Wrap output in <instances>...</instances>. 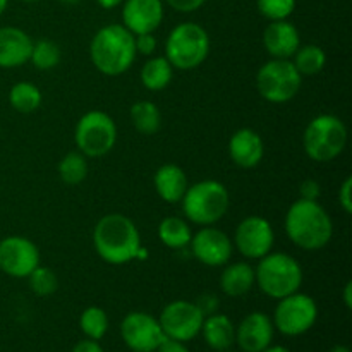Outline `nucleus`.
<instances>
[{"instance_id":"obj_1","label":"nucleus","mask_w":352,"mask_h":352,"mask_svg":"<svg viewBox=\"0 0 352 352\" xmlns=\"http://www.w3.org/2000/svg\"><path fill=\"white\" fill-rule=\"evenodd\" d=\"M96 254L109 265H126L136 260L141 250V236L136 223L122 213H109L93 229Z\"/></svg>"},{"instance_id":"obj_2","label":"nucleus","mask_w":352,"mask_h":352,"mask_svg":"<svg viewBox=\"0 0 352 352\" xmlns=\"http://www.w3.org/2000/svg\"><path fill=\"white\" fill-rule=\"evenodd\" d=\"M289 241L305 251L323 250L332 241L333 222L318 201L301 199L289 206L284 219Z\"/></svg>"},{"instance_id":"obj_3","label":"nucleus","mask_w":352,"mask_h":352,"mask_svg":"<svg viewBox=\"0 0 352 352\" xmlns=\"http://www.w3.org/2000/svg\"><path fill=\"white\" fill-rule=\"evenodd\" d=\"M134 34L122 24H107L100 28L89 43V58L102 74L120 76L136 60Z\"/></svg>"},{"instance_id":"obj_4","label":"nucleus","mask_w":352,"mask_h":352,"mask_svg":"<svg viewBox=\"0 0 352 352\" xmlns=\"http://www.w3.org/2000/svg\"><path fill=\"white\" fill-rule=\"evenodd\" d=\"M181 205L188 222L199 227L215 226L229 212V189L213 179L199 181L186 189Z\"/></svg>"},{"instance_id":"obj_5","label":"nucleus","mask_w":352,"mask_h":352,"mask_svg":"<svg viewBox=\"0 0 352 352\" xmlns=\"http://www.w3.org/2000/svg\"><path fill=\"white\" fill-rule=\"evenodd\" d=\"M302 268L296 258L287 253H268L258 260L254 280L258 289L270 299L285 298L298 292L302 285Z\"/></svg>"},{"instance_id":"obj_6","label":"nucleus","mask_w":352,"mask_h":352,"mask_svg":"<svg viewBox=\"0 0 352 352\" xmlns=\"http://www.w3.org/2000/svg\"><path fill=\"white\" fill-rule=\"evenodd\" d=\"M347 127L340 117L333 113H320L313 117L302 133L305 153L318 164L336 160L347 146Z\"/></svg>"},{"instance_id":"obj_7","label":"nucleus","mask_w":352,"mask_h":352,"mask_svg":"<svg viewBox=\"0 0 352 352\" xmlns=\"http://www.w3.org/2000/svg\"><path fill=\"white\" fill-rule=\"evenodd\" d=\"M210 54V36L198 23H181L165 40V58L177 71H195Z\"/></svg>"},{"instance_id":"obj_8","label":"nucleus","mask_w":352,"mask_h":352,"mask_svg":"<svg viewBox=\"0 0 352 352\" xmlns=\"http://www.w3.org/2000/svg\"><path fill=\"white\" fill-rule=\"evenodd\" d=\"M302 76L291 58H270L256 72V89L270 103H287L301 89Z\"/></svg>"},{"instance_id":"obj_9","label":"nucleus","mask_w":352,"mask_h":352,"mask_svg":"<svg viewBox=\"0 0 352 352\" xmlns=\"http://www.w3.org/2000/svg\"><path fill=\"white\" fill-rule=\"evenodd\" d=\"M74 141L85 157H105L117 143L116 120L102 110H89L76 124Z\"/></svg>"},{"instance_id":"obj_10","label":"nucleus","mask_w":352,"mask_h":352,"mask_svg":"<svg viewBox=\"0 0 352 352\" xmlns=\"http://www.w3.org/2000/svg\"><path fill=\"white\" fill-rule=\"evenodd\" d=\"M318 320V305L311 296L294 292L278 299L274 311L275 330L285 337H299L309 332Z\"/></svg>"},{"instance_id":"obj_11","label":"nucleus","mask_w":352,"mask_h":352,"mask_svg":"<svg viewBox=\"0 0 352 352\" xmlns=\"http://www.w3.org/2000/svg\"><path fill=\"white\" fill-rule=\"evenodd\" d=\"M203 320H205V315L196 302L177 299V301L168 302L162 309L158 323L167 339L191 342L201 332Z\"/></svg>"},{"instance_id":"obj_12","label":"nucleus","mask_w":352,"mask_h":352,"mask_svg":"<svg viewBox=\"0 0 352 352\" xmlns=\"http://www.w3.org/2000/svg\"><path fill=\"white\" fill-rule=\"evenodd\" d=\"M234 248L248 260H260L274 250L275 232L265 217L250 215L236 227L232 239Z\"/></svg>"},{"instance_id":"obj_13","label":"nucleus","mask_w":352,"mask_h":352,"mask_svg":"<svg viewBox=\"0 0 352 352\" xmlns=\"http://www.w3.org/2000/svg\"><path fill=\"white\" fill-rule=\"evenodd\" d=\"M120 336L133 352H155L165 339L158 318L144 311L127 313L120 323Z\"/></svg>"},{"instance_id":"obj_14","label":"nucleus","mask_w":352,"mask_h":352,"mask_svg":"<svg viewBox=\"0 0 352 352\" xmlns=\"http://www.w3.org/2000/svg\"><path fill=\"white\" fill-rule=\"evenodd\" d=\"M40 265L36 244L23 236H9L0 241V272L12 278H28Z\"/></svg>"},{"instance_id":"obj_15","label":"nucleus","mask_w":352,"mask_h":352,"mask_svg":"<svg viewBox=\"0 0 352 352\" xmlns=\"http://www.w3.org/2000/svg\"><path fill=\"white\" fill-rule=\"evenodd\" d=\"M189 248L199 263L212 268L229 263L234 251L232 239L223 230L213 226L201 227L198 232L192 234Z\"/></svg>"},{"instance_id":"obj_16","label":"nucleus","mask_w":352,"mask_h":352,"mask_svg":"<svg viewBox=\"0 0 352 352\" xmlns=\"http://www.w3.org/2000/svg\"><path fill=\"white\" fill-rule=\"evenodd\" d=\"M275 327L263 311H253L244 316L236 327V344L243 352H261L274 342Z\"/></svg>"},{"instance_id":"obj_17","label":"nucleus","mask_w":352,"mask_h":352,"mask_svg":"<svg viewBox=\"0 0 352 352\" xmlns=\"http://www.w3.org/2000/svg\"><path fill=\"white\" fill-rule=\"evenodd\" d=\"M164 0H124L122 26L133 34L155 33L164 21Z\"/></svg>"},{"instance_id":"obj_18","label":"nucleus","mask_w":352,"mask_h":352,"mask_svg":"<svg viewBox=\"0 0 352 352\" xmlns=\"http://www.w3.org/2000/svg\"><path fill=\"white\" fill-rule=\"evenodd\" d=\"M263 47L272 58H292L301 47V34L291 21H270L263 31Z\"/></svg>"},{"instance_id":"obj_19","label":"nucleus","mask_w":352,"mask_h":352,"mask_svg":"<svg viewBox=\"0 0 352 352\" xmlns=\"http://www.w3.org/2000/svg\"><path fill=\"white\" fill-rule=\"evenodd\" d=\"M265 144L260 134L251 127H241L229 140V157L237 167L254 168L261 164Z\"/></svg>"},{"instance_id":"obj_20","label":"nucleus","mask_w":352,"mask_h":352,"mask_svg":"<svg viewBox=\"0 0 352 352\" xmlns=\"http://www.w3.org/2000/svg\"><path fill=\"white\" fill-rule=\"evenodd\" d=\"M33 40L16 26L0 28V69H16L30 62Z\"/></svg>"},{"instance_id":"obj_21","label":"nucleus","mask_w":352,"mask_h":352,"mask_svg":"<svg viewBox=\"0 0 352 352\" xmlns=\"http://www.w3.org/2000/svg\"><path fill=\"white\" fill-rule=\"evenodd\" d=\"M153 186L157 195L165 203L174 205V203H181L186 189L189 188V181L184 168L175 164H165L155 172Z\"/></svg>"},{"instance_id":"obj_22","label":"nucleus","mask_w":352,"mask_h":352,"mask_svg":"<svg viewBox=\"0 0 352 352\" xmlns=\"http://www.w3.org/2000/svg\"><path fill=\"white\" fill-rule=\"evenodd\" d=\"M199 333L205 339L206 346L217 352L230 349L236 344V327H234L232 320L222 313L205 316Z\"/></svg>"},{"instance_id":"obj_23","label":"nucleus","mask_w":352,"mask_h":352,"mask_svg":"<svg viewBox=\"0 0 352 352\" xmlns=\"http://www.w3.org/2000/svg\"><path fill=\"white\" fill-rule=\"evenodd\" d=\"M256 285L254 280V267L248 261L223 265L220 274V289L229 298H243Z\"/></svg>"},{"instance_id":"obj_24","label":"nucleus","mask_w":352,"mask_h":352,"mask_svg":"<svg viewBox=\"0 0 352 352\" xmlns=\"http://www.w3.org/2000/svg\"><path fill=\"white\" fill-rule=\"evenodd\" d=\"M174 78V67L165 57H151L140 71L141 85L150 91H162Z\"/></svg>"},{"instance_id":"obj_25","label":"nucleus","mask_w":352,"mask_h":352,"mask_svg":"<svg viewBox=\"0 0 352 352\" xmlns=\"http://www.w3.org/2000/svg\"><path fill=\"white\" fill-rule=\"evenodd\" d=\"M158 237L170 250H184L191 243L192 230L182 217H165L158 226Z\"/></svg>"},{"instance_id":"obj_26","label":"nucleus","mask_w":352,"mask_h":352,"mask_svg":"<svg viewBox=\"0 0 352 352\" xmlns=\"http://www.w3.org/2000/svg\"><path fill=\"white\" fill-rule=\"evenodd\" d=\"M131 120H133V126L138 133L151 136L162 126L160 109L151 100H140L131 107Z\"/></svg>"},{"instance_id":"obj_27","label":"nucleus","mask_w":352,"mask_h":352,"mask_svg":"<svg viewBox=\"0 0 352 352\" xmlns=\"http://www.w3.org/2000/svg\"><path fill=\"white\" fill-rule=\"evenodd\" d=\"M41 100L43 96H41L40 88L33 82H16L9 91L10 107L19 113L36 112L41 105Z\"/></svg>"},{"instance_id":"obj_28","label":"nucleus","mask_w":352,"mask_h":352,"mask_svg":"<svg viewBox=\"0 0 352 352\" xmlns=\"http://www.w3.org/2000/svg\"><path fill=\"white\" fill-rule=\"evenodd\" d=\"M292 64L301 76H315L325 69L327 54L320 45H302L292 55Z\"/></svg>"},{"instance_id":"obj_29","label":"nucleus","mask_w":352,"mask_h":352,"mask_svg":"<svg viewBox=\"0 0 352 352\" xmlns=\"http://www.w3.org/2000/svg\"><path fill=\"white\" fill-rule=\"evenodd\" d=\"M88 157L81 151H71L58 162V177L69 186H78L88 177Z\"/></svg>"},{"instance_id":"obj_30","label":"nucleus","mask_w":352,"mask_h":352,"mask_svg":"<svg viewBox=\"0 0 352 352\" xmlns=\"http://www.w3.org/2000/svg\"><path fill=\"white\" fill-rule=\"evenodd\" d=\"M79 329L86 339L102 340L109 332V316L100 306H88L79 316Z\"/></svg>"},{"instance_id":"obj_31","label":"nucleus","mask_w":352,"mask_h":352,"mask_svg":"<svg viewBox=\"0 0 352 352\" xmlns=\"http://www.w3.org/2000/svg\"><path fill=\"white\" fill-rule=\"evenodd\" d=\"M62 60V50L55 41L41 38V40L33 41L31 48L30 62L40 71H50L55 69Z\"/></svg>"},{"instance_id":"obj_32","label":"nucleus","mask_w":352,"mask_h":352,"mask_svg":"<svg viewBox=\"0 0 352 352\" xmlns=\"http://www.w3.org/2000/svg\"><path fill=\"white\" fill-rule=\"evenodd\" d=\"M30 280V289L33 294L40 296V298H48V296L55 294L58 289V277L52 268L41 267L38 265L28 277Z\"/></svg>"},{"instance_id":"obj_33","label":"nucleus","mask_w":352,"mask_h":352,"mask_svg":"<svg viewBox=\"0 0 352 352\" xmlns=\"http://www.w3.org/2000/svg\"><path fill=\"white\" fill-rule=\"evenodd\" d=\"M261 16L268 21H284L296 10V0H256Z\"/></svg>"},{"instance_id":"obj_34","label":"nucleus","mask_w":352,"mask_h":352,"mask_svg":"<svg viewBox=\"0 0 352 352\" xmlns=\"http://www.w3.org/2000/svg\"><path fill=\"white\" fill-rule=\"evenodd\" d=\"M134 47H136L138 55H144V57H151L157 52L158 41L153 33H143L134 34Z\"/></svg>"},{"instance_id":"obj_35","label":"nucleus","mask_w":352,"mask_h":352,"mask_svg":"<svg viewBox=\"0 0 352 352\" xmlns=\"http://www.w3.org/2000/svg\"><path fill=\"white\" fill-rule=\"evenodd\" d=\"M339 205L346 215L352 213V177H346L339 188Z\"/></svg>"},{"instance_id":"obj_36","label":"nucleus","mask_w":352,"mask_h":352,"mask_svg":"<svg viewBox=\"0 0 352 352\" xmlns=\"http://www.w3.org/2000/svg\"><path fill=\"white\" fill-rule=\"evenodd\" d=\"M168 7L181 14H191L195 10L201 9L206 0H164Z\"/></svg>"},{"instance_id":"obj_37","label":"nucleus","mask_w":352,"mask_h":352,"mask_svg":"<svg viewBox=\"0 0 352 352\" xmlns=\"http://www.w3.org/2000/svg\"><path fill=\"white\" fill-rule=\"evenodd\" d=\"M299 192H301V199H308V201H318L320 195H322V188L315 179H306L302 184L299 186Z\"/></svg>"},{"instance_id":"obj_38","label":"nucleus","mask_w":352,"mask_h":352,"mask_svg":"<svg viewBox=\"0 0 352 352\" xmlns=\"http://www.w3.org/2000/svg\"><path fill=\"white\" fill-rule=\"evenodd\" d=\"M196 305H198V308L201 309L203 315L208 316V315H213V313H217V309H219V299H217V296L213 294H203L201 298L196 301Z\"/></svg>"},{"instance_id":"obj_39","label":"nucleus","mask_w":352,"mask_h":352,"mask_svg":"<svg viewBox=\"0 0 352 352\" xmlns=\"http://www.w3.org/2000/svg\"><path fill=\"white\" fill-rule=\"evenodd\" d=\"M155 352H189V349L186 347V342H179V340H172L165 337L164 342L158 346V349Z\"/></svg>"},{"instance_id":"obj_40","label":"nucleus","mask_w":352,"mask_h":352,"mask_svg":"<svg viewBox=\"0 0 352 352\" xmlns=\"http://www.w3.org/2000/svg\"><path fill=\"white\" fill-rule=\"evenodd\" d=\"M71 352H105V351H103V347L100 346L98 340L85 339V340H81V342L76 344V346L72 347Z\"/></svg>"},{"instance_id":"obj_41","label":"nucleus","mask_w":352,"mask_h":352,"mask_svg":"<svg viewBox=\"0 0 352 352\" xmlns=\"http://www.w3.org/2000/svg\"><path fill=\"white\" fill-rule=\"evenodd\" d=\"M342 299H344V305H346V308L352 309V282L351 280L344 285Z\"/></svg>"},{"instance_id":"obj_42","label":"nucleus","mask_w":352,"mask_h":352,"mask_svg":"<svg viewBox=\"0 0 352 352\" xmlns=\"http://www.w3.org/2000/svg\"><path fill=\"white\" fill-rule=\"evenodd\" d=\"M122 2H124V0H96V3H98L102 9H107V10L116 9V7L122 6Z\"/></svg>"},{"instance_id":"obj_43","label":"nucleus","mask_w":352,"mask_h":352,"mask_svg":"<svg viewBox=\"0 0 352 352\" xmlns=\"http://www.w3.org/2000/svg\"><path fill=\"white\" fill-rule=\"evenodd\" d=\"M261 352H291V351L285 349V347H282V346H268L267 349L261 351Z\"/></svg>"},{"instance_id":"obj_44","label":"nucleus","mask_w":352,"mask_h":352,"mask_svg":"<svg viewBox=\"0 0 352 352\" xmlns=\"http://www.w3.org/2000/svg\"><path fill=\"white\" fill-rule=\"evenodd\" d=\"M329 352H351V349L347 346H336V347H332Z\"/></svg>"},{"instance_id":"obj_45","label":"nucleus","mask_w":352,"mask_h":352,"mask_svg":"<svg viewBox=\"0 0 352 352\" xmlns=\"http://www.w3.org/2000/svg\"><path fill=\"white\" fill-rule=\"evenodd\" d=\"M7 6H9V0H0V16H2V14L6 12Z\"/></svg>"},{"instance_id":"obj_46","label":"nucleus","mask_w":352,"mask_h":352,"mask_svg":"<svg viewBox=\"0 0 352 352\" xmlns=\"http://www.w3.org/2000/svg\"><path fill=\"white\" fill-rule=\"evenodd\" d=\"M58 2L67 3V6H72V3H78V2H81V0H58Z\"/></svg>"},{"instance_id":"obj_47","label":"nucleus","mask_w":352,"mask_h":352,"mask_svg":"<svg viewBox=\"0 0 352 352\" xmlns=\"http://www.w3.org/2000/svg\"><path fill=\"white\" fill-rule=\"evenodd\" d=\"M23 2H28V3H31V2H40V0H23Z\"/></svg>"},{"instance_id":"obj_48","label":"nucleus","mask_w":352,"mask_h":352,"mask_svg":"<svg viewBox=\"0 0 352 352\" xmlns=\"http://www.w3.org/2000/svg\"><path fill=\"white\" fill-rule=\"evenodd\" d=\"M222 352H236V351H230V349H227V351H222Z\"/></svg>"}]
</instances>
